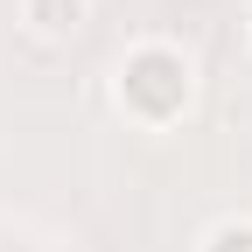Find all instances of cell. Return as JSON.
<instances>
[{"mask_svg":"<svg viewBox=\"0 0 252 252\" xmlns=\"http://www.w3.org/2000/svg\"><path fill=\"white\" fill-rule=\"evenodd\" d=\"M28 21L49 28V35H63V28L84 21V0H28Z\"/></svg>","mask_w":252,"mask_h":252,"instance_id":"6da1fadb","label":"cell"}]
</instances>
